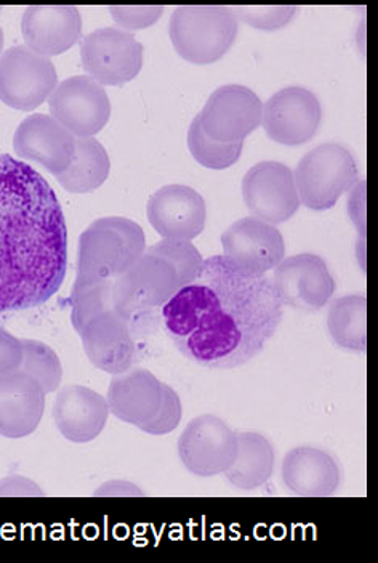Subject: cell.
<instances>
[{
  "mask_svg": "<svg viewBox=\"0 0 378 563\" xmlns=\"http://www.w3.org/2000/svg\"><path fill=\"white\" fill-rule=\"evenodd\" d=\"M51 117L76 136L90 139L100 134L111 118L107 90L89 76L63 80L48 98Z\"/></svg>",
  "mask_w": 378,
  "mask_h": 563,
  "instance_id": "cell-10",
  "label": "cell"
},
{
  "mask_svg": "<svg viewBox=\"0 0 378 563\" xmlns=\"http://www.w3.org/2000/svg\"><path fill=\"white\" fill-rule=\"evenodd\" d=\"M164 384L148 369L132 368L118 374L108 387L110 412L125 424L143 428L159 411Z\"/></svg>",
  "mask_w": 378,
  "mask_h": 563,
  "instance_id": "cell-23",
  "label": "cell"
},
{
  "mask_svg": "<svg viewBox=\"0 0 378 563\" xmlns=\"http://www.w3.org/2000/svg\"><path fill=\"white\" fill-rule=\"evenodd\" d=\"M110 170L107 148L94 136L76 139L75 159L65 173L57 175V180L69 194H92L108 180Z\"/></svg>",
  "mask_w": 378,
  "mask_h": 563,
  "instance_id": "cell-25",
  "label": "cell"
},
{
  "mask_svg": "<svg viewBox=\"0 0 378 563\" xmlns=\"http://www.w3.org/2000/svg\"><path fill=\"white\" fill-rule=\"evenodd\" d=\"M0 496H45V493L30 478L10 475L0 481Z\"/></svg>",
  "mask_w": 378,
  "mask_h": 563,
  "instance_id": "cell-35",
  "label": "cell"
},
{
  "mask_svg": "<svg viewBox=\"0 0 378 563\" xmlns=\"http://www.w3.org/2000/svg\"><path fill=\"white\" fill-rule=\"evenodd\" d=\"M79 335L94 368L118 376L135 365L136 344L131 323L115 311L98 314Z\"/></svg>",
  "mask_w": 378,
  "mask_h": 563,
  "instance_id": "cell-19",
  "label": "cell"
},
{
  "mask_svg": "<svg viewBox=\"0 0 378 563\" xmlns=\"http://www.w3.org/2000/svg\"><path fill=\"white\" fill-rule=\"evenodd\" d=\"M237 21H244L248 26L262 31H278L286 27L299 12V7H231Z\"/></svg>",
  "mask_w": 378,
  "mask_h": 563,
  "instance_id": "cell-31",
  "label": "cell"
},
{
  "mask_svg": "<svg viewBox=\"0 0 378 563\" xmlns=\"http://www.w3.org/2000/svg\"><path fill=\"white\" fill-rule=\"evenodd\" d=\"M364 195H366V184L360 181V185H355V190H353V196L349 198L348 202L349 217H352L356 229H358V232H360V236L363 238L364 234H366V217L360 216L359 211L363 212V214H366V212H364V199H366L363 198Z\"/></svg>",
  "mask_w": 378,
  "mask_h": 563,
  "instance_id": "cell-36",
  "label": "cell"
},
{
  "mask_svg": "<svg viewBox=\"0 0 378 563\" xmlns=\"http://www.w3.org/2000/svg\"><path fill=\"white\" fill-rule=\"evenodd\" d=\"M68 271V227L54 188L33 166L0 155V313L36 309Z\"/></svg>",
  "mask_w": 378,
  "mask_h": 563,
  "instance_id": "cell-2",
  "label": "cell"
},
{
  "mask_svg": "<svg viewBox=\"0 0 378 563\" xmlns=\"http://www.w3.org/2000/svg\"><path fill=\"white\" fill-rule=\"evenodd\" d=\"M149 225L163 240L192 241L204 232L208 208L204 198L187 185H166L149 198Z\"/></svg>",
  "mask_w": 378,
  "mask_h": 563,
  "instance_id": "cell-16",
  "label": "cell"
},
{
  "mask_svg": "<svg viewBox=\"0 0 378 563\" xmlns=\"http://www.w3.org/2000/svg\"><path fill=\"white\" fill-rule=\"evenodd\" d=\"M110 415L107 398L89 387L66 386L55 398V426L73 443H89L100 437Z\"/></svg>",
  "mask_w": 378,
  "mask_h": 563,
  "instance_id": "cell-22",
  "label": "cell"
},
{
  "mask_svg": "<svg viewBox=\"0 0 378 563\" xmlns=\"http://www.w3.org/2000/svg\"><path fill=\"white\" fill-rule=\"evenodd\" d=\"M13 148L21 159L41 164L57 177L75 159L76 136L48 114H31L16 128Z\"/></svg>",
  "mask_w": 378,
  "mask_h": 563,
  "instance_id": "cell-17",
  "label": "cell"
},
{
  "mask_svg": "<svg viewBox=\"0 0 378 563\" xmlns=\"http://www.w3.org/2000/svg\"><path fill=\"white\" fill-rule=\"evenodd\" d=\"M275 464V446L265 435L258 432L237 433L236 460L223 475L234 488L251 492L268 484Z\"/></svg>",
  "mask_w": 378,
  "mask_h": 563,
  "instance_id": "cell-24",
  "label": "cell"
},
{
  "mask_svg": "<svg viewBox=\"0 0 378 563\" xmlns=\"http://www.w3.org/2000/svg\"><path fill=\"white\" fill-rule=\"evenodd\" d=\"M114 278L76 275L71 291V321L77 334L98 314L114 309Z\"/></svg>",
  "mask_w": 378,
  "mask_h": 563,
  "instance_id": "cell-27",
  "label": "cell"
},
{
  "mask_svg": "<svg viewBox=\"0 0 378 563\" xmlns=\"http://www.w3.org/2000/svg\"><path fill=\"white\" fill-rule=\"evenodd\" d=\"M3 54V31L2 27H0V57H2Z\"/></svg>",
  "mask_w": 378,
  "mask_h": 563,
  "instance_id": "cell-37",
  "label": "cell"
},
{
  "mask_svg": "<svg viewBox=\"0 0 378 563\" xmlns=\"http://www.w3.org/2000/svg\"><path fill=\"white\" fill-rule=\"evenodd\" d=\"M241 188L252 217L271 225L292 219L302 206L292 169L278 161L255 164L244 175Z\"/></svg>",
  "mask_w": 378,
  "mask_h": 563,
  "instance_id": "cell-13",
  "label": "cell"
},
{
  "mask_svg": "<svg viewBox=\"0 0 378 563\" xmlns=\"http://www.w3.org/2000/svg\"><path fill=\"white\" fill-rule=\"evenodd\" d=\"M146 253L169 262L177 272L180 288L191 283L204 264V258L191 241L163 240L146 247Z\"/></svg>",
  "mask_w": 378,
  "mask_h": 563,
  "instance_id": "cell-30",
  "label": "cell"
},
{
  "mask_svg": "<svg viewBox=\"0 0 378 563\" xmlns=\"http://www.w3.org/2000/svg\"><path fill=\"white\" fill-rule=\"evenodd\" d=\"M80 58L90 79L100 86H124L143 68V45L127 31L101 27L84 37Z\"/></svg>",
  "mask_w": 378,
  "mask_h": 563,
  "instance_id": "cell-8",
  "label": "cell"
},
{
  "mask_svg": "<svg viewBox=\"0 0 378 563\" xmlns=\"http://www.w3.org/2000/svg\"><path fill=\"white\" fill-rule=\"evenodd\" d=\"M264 103L254 90L240 84L219 87L198 114L202 132L213 142H244L262 125Z\"/></svg>",
  "mask_w": 378,
  "mask_h": 563,
  "instance_id": "cell-11",
  "label": "cell"
},
{
  "mask_svg": "<svg viewBox=\"0 0 378 563\" xmlns=\"http://www.w3.org/2000/svg\"><path fill=\"white\" fill-rule=\"evenodd\" d=\"M45 395L37 380L21 369L0 374V437L16 440L36 432Z\"/></svg>",
  "mask_w": 378,
  "mask_h": 563,
  "instance_id": "cell-20",
  "label": "cell"
},
{
  "mask_svg": "<svg viewBox=\"0 0 378 563\" xmlns=\"http://www.w3.org/2000/svg\"><path fill=\"white\" fill-rule=\"evenodd\" d=\"M358 164L341 143H322L300 159L293 173L300 205L327 211L358 184Z\"/></svg>",
  "mask_w": 378,
  "mask_h": 563,
  "instance_id": "cell-5",
  "label": "cell"
},
{
  "mask_svg": "<svg viewBox=\"0 0 378 563\" xmlns=\"http://www.w3.org/2000/svg\"><path fill=\"white\" fill-rule=\"evenodd\" d=\"M178 289L180 282L169 262L145 253L124 275L114 278L113 311L131 323L145 311L163 309Z\"/></svg>",
  "mask_w": 378,
  "mask_h": 563,
  "instance_id": "cell-7",
  "label": "cell"
},
{
  "mask_svg": "<svg viewBox=\"0 0 378 563\" xmlns=\"http://www.w3.org/2000/svg\"><path fill=\"white\" fill-rule=\"evenodd\" d=\"M273 285L282 306L303 311L324 309L335 292L334 276L316 254L286 257L275 268Z\"/></svg>",
  "mask_w": 378,
  "mask_h": 563,
  "instance_id": "cell-14",
  "label": "cell"
},
{
  "mask_svg": "<svg viewBox=\"0 0 378 563\" xmlns=\"http://www.w3.org/2000/svg\"><path fill=\"white\" fill-rule=\"evenodd\" d=\"M236 454L237 432L215 415L192 419L178 439L181 464L198 477L225 474L233 466Z\"/></svg>",
  "mask_w": 378,
  "mask_h": 563,
  "instance_id": "cell-9",
  "label": "cell"
},
{
  "mask_svg": "<svg viewBox=\"0 0 378 563\" xmlns=\"http://www.w3.org/2000/svg\"><path fill=\"white\" fill-rule=\"evenodd\" d=\"M26 47L42 57H57L82 37V16L73 5H31L21 19Z\"/></svg>",
  "mask_w": 378,
  "mask_h": 563,
  "instance_id": "cell-18",
  "label": "cell"
},
{
  "mask_svg": "<svg viewBox=\"0 0 378 563\" xmlns=\"http://www.w3.org/2000/svg\"><path fill=\"white\" fill-rule=\"evenodd\" d=\"M23 362L20 369L36 379L45 394H54L62 386L63 366L51 345L34 339H23Z\"/></svg>",
  "mask_w": 378,
  "mask_h": 563,
  "instance_id": "cell-28",
  "label": "cell"
},
{
  "mask_svg": "<svg viewBox=\"0 0 378 563\" xmlns=\"http://www.w3.org/2000/svg\"><path fill=\"white\" fill-rule=\"evenodd\" d=\"M146 253L142 227L125 217H103L79 238L77 275L118 278Z\"/></svg>",
  "mask_w": 378,
  "mask_h": 563,
  "instance_id": "cell-3",
  "label": "cell"
},
{
  "mask_svg": "<svg viewBox=\"0 0 378 563\" xmlns=\"http://www.w3.org/2000/svg\"><path fill=\"white\" fill-rule=\"evenodd\" d=\"M240 21L231 7L184 5L175 9L169 36L175 51L192 65H212L233 47Z\"/></svg>",
  "mask_w": 378,
  "mask_h": 563,
  "instance_id": "cell-4",
  "label": "cell"
},
{
  "mask_svg": "<svg viewBox=\"0 0 378 563\" xmlns=\"http://www.w3.org/2000/svg\"><path fill=\"white\" fill-rule=\"evenodd\" d=\"M181 418H184V405H181L180 397L170 386L164 384L163 404H160L159 411L148 424L140 429L154 437L167 435L178 428Z\"/></svg>",
  "mask_w": 378,
  "mask_h": 563,
  "instance_id": "cell-32",
  "label": "cell"
},
{
  "mask_svg": "<svg viewBox=\"0 0 378 563\" xmlns=\"http://www.w3.org/2000/svg\"><path fill=\"white\" fill-rule=\"evenodd\" d=\"M111 16L118 24L119 30L132 31L146 30L153 26L154 23L159 21L164 13V7L148 5V7H110Z\"/></svg>",
  "mask_w": 378,
  "mask_h": 563,
  "instance_id": "cell-33",
  "label": "cell"
},
{
  "mask_svg": "<svg viewBox=\"0 0 378 563\" xmlns=\"http://www.w3.org/2000/svg\"><path fill=\"white\" fill-rule=\"evenodd\" d=\"M322 119L320 100L304 87H286L264 104L262 125L273 142L299 146L316 135Z\"/></svg>",
  "mask_w": 378,
  "mask_h": 563,
  "instance_id": "cell-15",
  "label": "cell"
},
{
  "mask_svg": "<svg viewBox=\"0 0 378 563\" xmlns=\"http://www.w3.org/2000/svg\"><path fill=\"white\" fill-rule=\"evenodd\" d=\"M282 307L268 276L244 275L213 255L160 311L167 334L189 362L234 369L260 355L281 324Z\"/></svg>",
  "mask_w": 378,
  "mask_h": 563,
  "instance_id": "cell-1",
  "label": "cell"
},
{
  "mask_svg": "<svg viewBox=\"0 0 378 563\" xmlns=\"http://www.w3.org/2000/svg\"><path fill=\"white\" fill-rule=\"evenodd\" d=\"M188 148L201 166L212 170H223L240 161L241 155H243L244 142H213L202 132L199 119L196 117L189 125Z\"/></svg>",
  "mask_w": 378,
  "mask_h": 563,
  "instance_id": "cell-29",
  "label": "cell"
},
{
  "mask_svg": "<svg viewBox=\"0 0 378 563\" xmlns=\"http://www.w3.org/2000/svg\"><path fill=\"white\" fill-rule=\"evenodd\" d=\"M223 257L248 276H266L286 258V243L276 225L255 217L231 223L222 234Z\"/></svg>",
  "mask_w": 378,
  "mask_h": 563,
  "instance_id": "cell-12",
  "label": "cell"
},
{
  "mask_svg": "<svg viewBox=\"0 0 378 563\" xmlns=\"http://www.w3.org/2000/svg\"><path fill=\"white\" fill-rule=\"evenodd\" d=\"M282 484L300 498H329L342 485V468L329 451L297 446L287 451L281 466Z\"/></svg>",
  "mask_w": 378,
  "mask_h": 563,
  "instance_id": "cell-21",
  "label": "cell"
},
{
  "mask_svg": "<svg viewBox=\"0 0 378 563\" xmlns=\"http://www.w3.org/2000/svg\"><path fill=\"white\" fill-rule=\"evenodd\" d=\"M367 299L364 294H352L335 299L327 311V330L338 347L366 352Z\"/></svg>",
  "mask_w": 378,
  "mask_h": 563,
  "instance_id": "cell-26",
  "label": "cell"
},
{
  "mask_svg": "<svg viewBox=\"0 0 378 563\" xmlns=\"http://www.w3.org/2000/svg\"><path fill=\"white\" fill-rule=\"evenodd\" d=\"M58 86V73L51 58L26 45H15L0 57V101L19 111H33L48 101Z\"/></svg>",
  "mask_w": 378,
  "mask_h": 563,
  "instance_id": "cell-6",
  "label": "cell"
},
{
  "mask_svg": "<svg viewBox=\"0 0 378 563\" xmlns=\"http://www.w3.org/2000/svg\"><path fill=\"white\" fill-rule=\"evenodd\" d=\"M23 362L21 339L0 327V374L20 369Z\"/></svg>",
  "mask_w": 378,
  "mask_h": 563,
  "instance_id": "cell-34",
  "label": "cell"
}]
</instances>
